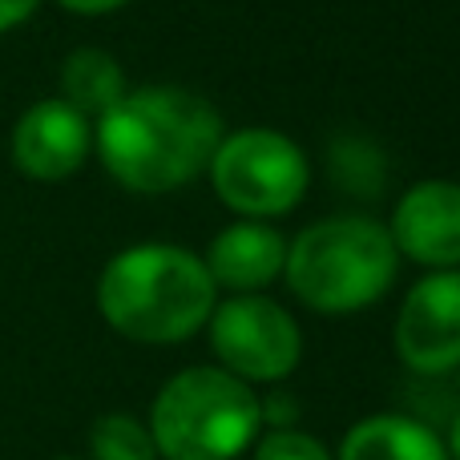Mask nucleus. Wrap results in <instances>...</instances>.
I'll list each match as a JSON object with an SVG mask.
<instances>
[{
	"instance_id": "1",
	"label": "nucleus",
	"mask_w": 460,
	"mask_h": 460,
	"mask_svg": "<svg viewBox=\"0 0 460 460\" xmlns=\"http://www.w3.org/2000/svg\"><path fill=\"white\" fill-rule=\"evenodd\" d=\"M223 134V113L202 93L142 85L93 121V154L121 190L158 199L207 174Z\"/></svg>"
},
{
	"instance_id": "2",
	"label": "nucleus",
	"mask_w": 460,
	"mask_h": 460,
	"mask_svg": "<svg viewBox=\"0 0 460 460\" xmlns=\"http://www.w3.org/2000/svg\"><path fill=\"white\" fill-rule=\"evenodd\" d=\"M218 303L202 254L174 243H134L118 251L97 279V311L134 343H182L207 332Z\"/></svg>"
},
{
	"instance_id": "3",
	"label": "nucleus",
	"mask_w": 460,
	"mask_h": 460,
	"mask_svg": "<svg viewBox=\"0 0 460 460\" xmlns=\"http://www.w3.org/2000/svg\"><path fill=\"white\" fill-rule=\"evenodd\" d=\"M400 275L388 226L367 215H332L287 238L283 279L303 307L319 315H356L380 303Z\"/></svg>"
},
{
	"instance_id": "4",
	"label": "nucleus",
	"mask_w": 460,
	"mask_h": 460,
	"mask_svg": "<svg viewBox=\"0 0 460 460\" xmlns=\"http://www.w3.org/2000/svg\"><path fill=\"white\" fill-rule=\"evenodd\" d=\"M262 396L223 367H186L170 376L150 408L158 460H234L262 432Z\"/></svg>"
},
{
	"instance_id": "5",
	"label": "nucleus",
	"mask_w": 460,
	"mask_h": 460,
	"mask_svg": "<svg viewBox=\"0 0 460 460\" xmlns=\"http://www.w3.org/2000/svg\"><path fill=\"white\" fill-rule=\"evenodd\" d=\"M210 190L238 218L270 223L283 218L307 199L311 162L295 137L270 126H243L223 134L207 166Z\"/></svg>"
},
{
	"instance_id": "6",
	"label": "nucleus",
	"mask_w": 460,
	"mask_h": 460,
	"mask_svg": "<svg viewBox=\"0 0 460 460\" xmlns=\"http://www.w3.org/2000/svg\"><path fill=\"white\" fill-rule=\"evenodd\" d=\"M207 335L218 367L251 388L287 380L303 359V332L295 315L262 291L218 299L207 319Z\"/></svg>"
},
{
	"instance_id": "7",
	"label": "nucleus",
	"mask_w": 460,
	"mask_h": 460,
	"mask_svg": "<svg viewBox=\"0 0 460 460\" xmlns=\"http://www.w3.org/2000/svg\"><path fill=\"white\" fill-rule=\"evenodd\" d=\"M392 343L404 367L445 376L460 367V270H429L408 287Z\"/></svg>"
},
{
	"instance_id": "8",
	"label": "nucleus",
	"mask_w": 460,
	"mask_h": 460,
	"mask_svg": "<svg viewBox=\"0 0 460 460\" xmlns=\"http://www.w3.org/2000/svg\"><path fill=\"white\" fill-rule=\"evenodd\" d=\"M13 166L32 182H65L93 154V121L61 97L32 102L8 137Z\"/></svg>"
},
{
	"instance_id": "9",
	"label": "nucleus",
	"mask_w": 460,
	"mask_h": 460,
	"mask_svg": "<svg viewBox=\"0 0 460 460\" xmlns=\"http://www.w3.org/2000/svg\"><path fill=\"white\" fill-rule=\"evenodd\" d=\"M384 226L400 259L429 270H460V182L453 178L412 182Z\"/></svg>"
},
{
	"instance_id": "10",
	"label": "nucleus",
	"mask_w": 460,
	"mask_h": 460,
	"mask_svg": "<svg viewBox=\"0 0 460 460\" xmlns=\"http://www.w3.org/2000/svg\"><path fill=\"white\" fill-rule=\"evenodd\" d=\"M210 279L218 291L230 295H259L275 279H283L287 262V234L270 223H254V218H238V223L223 226L210 238L207 254Z\"/></svg>"
},
{
	"instance_id": "11",
	"label": "nucleus",
	"mask_w": 460,
	"mask_h": 460,
	"mask_svg": "<svg viewBox=\"0 0 460 460\" xmlns=\"http://www.w3.org/2000/svg\"><path fill=\"white\" fill-rule=\"evenodd\" d=\"M335 460H448L432 424L404 412H376L351 424Z\"/></svg>"
},
{
	"instance_id": "12",
	"label": "nucleus",
	"mask_w": 460,
	"mask_h": 460,
	"mask_svg": "<svg viewBox=\"0 0 460 460\" xmlns=\"http://www.w3.org/2000/svg\"><path fill=\"white\" fill-rule=\"evenodd\" d=\"M129 81L126 69L118 65V57L110 49L81 45L65 57L61 65V102H69L77 113H85L89 121H97L105 110L126 97Z\"/></svg>"
},
{
	"instance_id": "13",
	"label": "nucleus",
	"mask_w": 460,
	"mask_h": 460,
	"mask_svg": "<svg viewBox=\"0 0 460 460\" xmlns=\"http://www.w3.org/2000/svg\"><path fill=\"white\" fill-rule=\"evenodd\" d=\"M89 456L93 460H158L154 437L137 416L110 412L89 429Z\"/></svg>"
},
{
	"instance_id": "14",
	"label": "nucleus",
	"mask_w": 460,
	"mask_h": 460,
	"mask_svg": "<svg viewBox=\"0 0 460 460\" xmlns=\"http://www.w3.org/2000/svg\"><path fill=\"white\" fill-rule=\"evenodd\" d=\"M254 460H335L323 448V440L307 437L299 429H267L254 440Z\"/></svg>"
},
{
	"instance_id": "15",
	"label": "nucleus",
	"mask_w": 460,
	"mask_h": 460,
	"mask_svg": "<svg viewBox=\"0 0 460 460\" xmlns=\"http://www.w3.org/2000/svg\"><path fill=\"white\" fill-rule=\"evenodd\" d=\"M37 8H40V0H0V32L24 24L32 13H37Z\"/></svg>"
},
{
	"instance_id": "16",
	"label": "nucleus",
	"mask_w": 460,
	"mask_h": 460,
	"mask_svg": "<svg viewBox=\"0 0 460 460\" xmlns=\"http://www.w3.org/2000/svg\"><path fill=\"white\" fill-rule=\"evenodd\" d=\"M57 4L77 16H105V13H118V8L134 4V0H57Z\"/></svg>"
},
{
	"instance_id": "17",
	"label": "nucleus",
	"mask_w": 460,
	"mask_h": 460,
	"mask_svg": "<svg viewBox=\"0 0 460 460\" xmlns=\"http://www.w3.org/2000/svg\"><path fill=\"white\" fill-rule=\"evenodd\" d=\"M445 448H448V460H460V412L453 416V429H448Z\"/></svg>"
},
{
	"instance_id": "18",
	"label": "nucleus",
	"mask_w": 460,
	"mask_h": 460,
	"mask_svg": "<svg viewBox=\"0 0 460 460\" xmlns=\"http://www.w3.org/2000/svg\"><path fill=\"white\" fill-rule=\"evenodd\" d=\"M57 460H73V456H57Z\"/></svg>"
}]
</instances>
